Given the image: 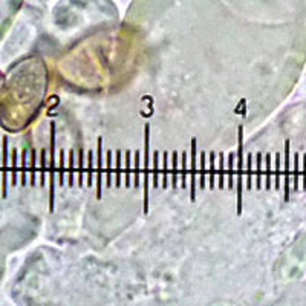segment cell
Returning a JSON list of instances; mask_svg holds the SVG:
<instances>
[{"label":"cell","mask_w":306,"mask_h":306,"mask_svg":"<svg viewBox=\"0 0 306 306\" xmlns=\"http://www.w3.org/2000/svg\"><path fill=\"white\" fill-rule=\"evenodd\" d=\"M143 178H144V213H149V196H150V126L144 127V165H143Z\"/></svg>","instance_id":"cell-1"},{"label":"cell","mask_w":306,"mask_h":306,"mask_svg":"<svg viewBox=\"0 0 306 306\" xmlns=\"http://www.w3.org/2000/svg\"><path fill=\"white\" fill-rule=\"evenodd\" d=\"M244 178H245V165H244V130L239 129V147H237V173H236V193H237V216L242 215V188H244Z\"/></svg>","instance_id":"cell-2"},{"label":"cell","mask_w":306,"mask_h":306,"mask_svg":"<svg viewBox=\"0 0 306 306\" xmlns=\"http://www.w3.org/2000/svg\"><path fill=\"white\" fill-rule=\"evenodd\" d=\"M55 179H58V165H55V124L51 123V164H49V210L54 212Z\"/></svg>","instance_id":"cell-3"},{"label":"cell","mask_w":306,"mask_h":306,"mask_svg":"<svg viewBox=\"0 0 306 306\" xmlns=\"http://www.w3.org/2000/svg\"><path fill=\"white\" fill-rule=\"evenodd\" d=\"M95 165H96V173H95V190H96V197L101 199V196H103V175H105V167H103V138H98Z\"/></svg>","instance_id":"cell-4"},{"label":"cell","mask_w":306,"mask_h":306,"mask_svg":"<svg viewBox=\"0 0 306 306\" xmlns=\"http://www.w3.org/2000/svg\"><path fill=\"white\" fill-rule=\"evenodd\" d=\"M190 172H191V181H190V199L191 202L196 200V191H197V147H196V138L191 140V158H190Z\"/></svg>","instance_id":"cell-5"},{"label":"cell","mask_w":306,"mask_h":306,"mask_svg":"<svg viewBox=\"0 0 306 306\" xmlns=\"http://www.w3.org/2000/svg\"><path fill=\"white\" fill-rule=\"evenodd\" d=\"M283 178H285V202L289 200V193H291V179H292V173H291V165H289V143H285V172H283Z\"/></svg>","instance_id":"cell-6"},{"label":"cell","mask_w":306,"mask_h":306,"mask_svg":"<svg viewBox=\"0 0 306 306\" xmlns=\"http://www.w3.org/2000/svg\"><path fill=\"white\" fill-rule=\"evenodd\" d=\"M178 158H179V153L173 152V153H172V165H170V181H172L173 190L178 188V185H179V178H181V165H179V162H178Z\"/></svg>","instance_id":"cell-7"},{"label":"cell","mask_w":306,"mask_h":306,"mask_svg":"<svg viewBox=\"0 0 306 306\" xmlns=\"http://www.w3.org/2000/svg\"><path fill=\"white\" fill-rule=\"evenodd\" d=\"M8 140L5 138L4 140V184H2V194L4 197L7 196L8 193V179L11 178L10 176V165H8Z\"/></svg>","instance_id":"cell-8"},{"label":"cell","mask_w":306,"mask_h":306,"mask_svg":"<svg viewBox=\"0 0 306 306\" xmlns=\"http://www.w3.org/2000/svg\"><path fill=\"white\" fill-rule=\"evenodd\" d=\"M132 185L138 188L141 185V152H133V175H132Z\"/></svg>","instance_id":"cell-9"},{"label":"cell","mask_w":306,"mask_h":306,"mask_svg":"<svg viewBox=\"0 0 306 306\" xmlns=\"http://www.w3.org/2000/svg\"><path fill=\"white\" fill-rule=\"evenodd\" d=\"M209 187H210V190H215V188L218 187V165H216V153H210Z\"/></svg>","instance_id":"cell-10"},{"label":"cell","mask_w":306,"mask_h":306,"mask_svg":"<svg viewBox=\"0 0 306 306\" xmlns=\"http://www.w3.org/2000/svg\"><path fill=\"white\" fill-rule=\"evenodd\" d=\"M254 184L256 188L260 190L263 187V165H262V153H256V165H254Z\"/></svg>","instance_id":"cell-11"},{"label":"cell","mask_w":306,"mask_h":306,"mask_svg":"<svg viewBox=\"0 0 306 306\" xmlns=\"http://www.w3.org/2000/svg\"><path fill=\"white\" fill-rule=\"evenodd\" d=\"M207 153H200V172H199V190H206V184L209 179V172H207Z\"/></svg>","instance_id":"cell-12"},{"label":"cell","mask_w":306,"mask_h":306,"mask_svg":"<svg viewBox=\"0 0 306 306\" xmlns=\"http://www.w3.org/2000/svg\"><path fill=\"white\" fill-rule=\"evenodd\" d=\"M95 173H96L95 158H93V153L89 150V155H87V176H86V182H87L89 188L95 185Z\"/></svg>","instance_id":"cell-13"},{"label":"cell","mask_w":306,"mask_h":306,"mask_svg":"<svg viewBox=\"0 0 306 306\" xmlns=\"http://www.w3.org/2000/svg\"><path fill=\"white\" fill-rule=\"evenodd\" d=\"M225 178H227V168L224 161V153L218 155V188L224 190L225 187Z\"/></svg>","instance_id":"cell-14"},{"label":"cell","mask_w":306,"mask_h":306,"mask_svg":"<svg viewBox=\"0 0 306 306\" xmlns=\"http://www.w3.org/2000/svg\"><path fill=\"white\" fill-rule=\"evenodd\" d=\"M188 159H187V152H182L181 153V188H187V182H188Z\"/></svg>","instance_id":"cell-15"},{"label":"cell","mask_w":306,"mask_h":306,"mask_svg":"<svg viewBox=\"0 0 306 306\" xmlns=\"http://www.w3.org/2000/svg\"><path fill=\"white\" fill-rule=\"evenodd\" d=\"M112 150H109L108 153H106V187L108 188H111L112 187V179L115 178L114 176V164H112Z\"/></svg>","instance_id":"cell-16"},{"label":"cell","mask_w":306,"mask_h":306,"mask_svg":"<svg viewBox=\"0 0 306 306\" xmlns=\"http://www.w3.org/2000/svg\"><path fill=\"white\" fill-rule=\"evenodd\" d=\"M273 178H274V175H273V165H271V155L266 153V156H265V188L266 190H271Z\"/></svg>","instance_id":"cell-17"},{"label":"cell","mask_w":306,"mask_h":306,"mask_svg":"<svg viewBox=\"0 0 306 306\" xmlns=\"http://www.w3.org/2000/svg\"><path fill=\"white\" fill-rule=\"evenodd\" d=\"M245 178H247V190H253V182H254V165H253V155H251V153H248Z\"/></svg>","instance_id":"cell-18"},{"label":"cell","mask_w":306,"mask_h":306,"mask_svg":"<svg viewBox=\"0 0 306 306\" xmlns=\"http://www.w3.org/2000/svg\"><path fill=\"white\" fill-rule=\"evenodd\" d=\"M159 178H161V172H159V152H155V155H153V173H152V187L153 188L159 187Z\"/></svg>","instance_id":"cell-19"},{"label":"cell","mask_w":306,"mask_h":306,"mask_svg":"<svg viewBox=\"0 0 306 306\" xmlns=\"http://www.w3.org/2000/svg\"><path fill=\"white\" fill-rule=\"evenodd\" d=\"M64 182H66V165H64V149H61L58 158V185L64 187Z\"/></svg>","instance_id":"cell-20"},{"label":"cell","mask_w":306,"mask_h":306,"mask_svg":"<svg viewBox=\"0 0 306 306\" xmlns=\"http://www.w3.org/2000/svg\"><path fill=\"white\" fill-rule=\"evenodd\" d=\"M234 161H236V153H230L228 155V188L233 190L234 188V179H236V173H234Z\"/></svg>","instance_id":"cell-21"},{"label":"cell","mask_w":306,"mask_h":306,"mask_svg":"<svg viewBox=\"0 0 306 306\" xmlns=\"http://www.w3.org/2000/svg\"><path fill=\"white\" fill-rule=\"evenodd\" d=\"M132 175H133V165H132V152H126V187H132Z\"/></svg>","instance_id":"cell-22"},{"label":"cell","mask_w":306,"mask_h":306,"mask_svg":"<svg viewBox=\"0 0 306 306\" xmlns=\"http://www.w3.org/2000/svg\"><path fill=\"white\" fill-rule=\"evenodd\" d=\"M162 188L165 190L168 187L170 179V165H168V153H162Z\"/></svg>","instance_id":"cell-23"},{"label":"cell","mask_w":306,"mask_h":306,"mask_svg":"<svg viewBox=\"0 0 306 306\" xmlns=\"http://www.w3.org/2000/svg\"><path fill=\"white\" fill-rule=\"evenodd\" d=\"M75 184V150L69 152V176H67V185L74 187Z\"/></svg>","instance_id":"cell-24"},{"label":"cell","mask_w":306,"mask_h":306,"mask_svg":"<svg viewBox=\"0 0 306 306\" xmlns=\"http://www.w3.org/2000/svg\"><path fill=\"white\" fill-rule=\"evenodd\" d=\"M121 158L123 152H117V168H115V187H121V179H123V165H121Z\"/></svg>","instance_id":"cell-25"},{"label":"cell","mask_w":306,"mask_h":306,"mask_svg":"<svg viewBox=\"0 0 306 306\" xmlns=\"http://www.w3.org/2000/svg\"><path fill=\"white\" fill-rule=\"evenodd\" d=\"M87 176V170L84 165V152L80 149V170H78V187L84 185V179Z\"/></svg>","instance_id":"cell-26"},{"label":"cell","mask_w":306,"mask_h":306,"mask_svg":"<svg viewBox=\"0 0 306 306\" xmlns=\"http://www.w3.org/2000/svg\"><path fill=\"white\" fill-rule=\"evenodd\" d=\"M298 179H300V165H298V153H295L294 155V170H292V181H294L292 190L294 191L298 190Z\"/></svg>","instance_id":"cell-27"},{"label":"cell","mask_w":306,"mask_h":306,"mask_svg":"<svg viewBox=\"0 0 306 306\" xmlns=\"http://www.w3.org/2000/svg\"><path fill=\"white\" fill-rule=\"evenodd\" d=\"M19 179V165H17V150H13V167H11V184L16 187Z\"/></svg>","instance_id":"cell-28"},{"label":"cell","mask_w":306,"mask_h":306,"mask_svg":"<svg viewBox=\"0 0 306 306\" xmlns=\"http://www.w3.org/2000/svg\"><path fill=\"white\" fill-rule=\"evenodd\" d=\"M22 185L25 187L28 184V150H23V156H22Z\"/></svg>","instance_id":"cell-29"},{"label":"cell","mask_w":306,"mask_h":306,"mask_svg":"<svg viewBox=\"0 0 306 306\" xmlns=\"http://www.w3.org/2000/svg\"><path fill=\"white\" fill-rule=\"evenodd\" d=\"M280 173H282V165H280V155H276V170H274V188H280Z\"/></svg>","instance_id":"cell-30"},{"label":"cell","mask_w":306,"mask_h":306,"mask_svg":"<svg viewBox=\"0 0 306 306\" xmlns=\"http://www.w3.org/2000/svg\"><path fill=\"white\" fill-rule=\"evenodd\" d=\"M48 164H46V150L42 152V175H40V185L45 187L46 185V178H48Z\"/></svg>","instance_id":"cell-31"},{"label":"cell","mask_w":306,"mask_h":306,"mask_svg":"<svg viewBox=\"0 0 306 306\" xmlns=\"http://www.w3.org/2000/svg\"><path fill=\"white\" fill-rule=\"evenodd\" d=\"M37 184V155L32 152V165H31V185Z\"/></svg>","instance_id":"cell-32"},{"label":"cell","mask_w":306,"mask_h":306,"mask_svg":"<svg viewBox=\"0 0 306 306\" xmlns=\"http://www.w3.org/2000/svg\"><path fill=\"white\" fill-rule=\"evenodd\" d=\"M303 188L306 190V155H304V161H303Z\"/></svg>","instance_id":"cell-33"}]
</instances>
